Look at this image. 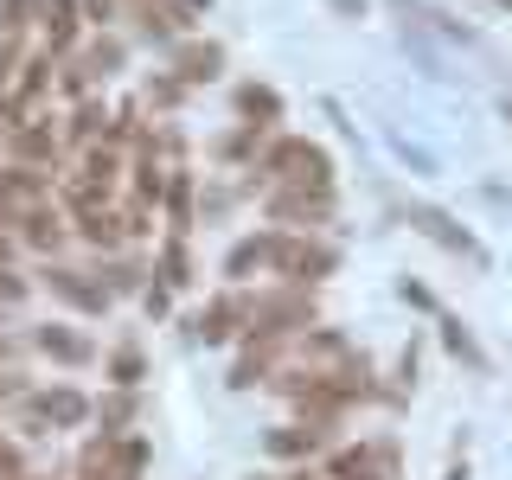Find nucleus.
Instances as JSON below:
<instances>
[{
  "mask_svg": "<svg viewBox=\"0 0 512 480\" xmlns=\"http://www.w3.org/2000/svg\"><path fill=\"white\" fill-rule=\"evenodd\" d=\"M308 327H314V295L295 288V282L250 301V333H282V340H295V333H308Z\"/></svg>",
  "mask_w": 512,
  "mask_h": 480,
  "instance_id": "1",
  "label": "nucleus"
},
{
  "mask_svg": "<svg viewBox=\"0 0 512 480\" xmlns=\"http://www.w3.org/2000/svg\"><path fill=\"white\" fill-rule=\"evenodd\" d=\"M340 269V256H333L327 244H308V237H288L282 231V250H276V276H288L295 288H308L320 276H333Z\"/></svg>",
  "mask_w": 512,
  "mask_h": 480,
  "instance_id": "2",
  "label": "nucleus"
},
{
  "mask_svg": "<svg viewBox=\"0 0 512 480\" xmlns=\"http://www.w3.org/2000/svg\"><path fill=\"white\" fill-rule=\"evenodd\" d=\"M269 218H276V224H320V218H333V186H282V192H269Z\"/></svg>",
  "mask_w": 512,
  "mask_h": 480,
  "instance_id": "3",
  "label": "nucleus"
},
{
  "mask_svg": "<svg viewBox=\"0 0 512 480\" xmlns=\"http://www.w3.org/2000/svg\"><path fill=\"white\" fill-rule=\"evenodd\" d=\"M7 141H13V167H45V160H58V148H64V128L52 116H26Z\"/></svg>",
  "mask_w": 512,
  "mask_h": 480,
  "instance_id": "4",
  "label": "nucleus"
},
{
  "mask_svg": "<svg viewBox=\"0 0 512 480\" xmlns=\"http://www.w3.org/2000/svg\"><path fill=\"white\" fill-rule=\"evenodd\" d=\"M84 416H90V397H84V391H64V384H58V391H39V397L26 404V436H39L45 423L71 429V423H84Z\"/></svg>",
  "mask_w": 512,
  "mask_h": 480,
  "instance_id": "5",
  "label": "nucleus"
},
{
  "mask_svg": "<svg viewBox=\"0 0 512 480\" xmlns=\"http://www.w3.org/2000/svg\"><path fill=\"white\" fill-rule=\"evenodd\" d=\"M45 288H52L58 301H71L77 314H103V308H109V288H103V282H90L84 269H64V263H52V269H45Z\"/></svg>",
  "mask_w": 512,
  "mask_h": 480,
  "instance_id": "6",
  "label": "nucleus"
},
{
  "mask_svg": "<svg viewBox=\"0 0 512 480\" xmlns=\"http://www.w3.org/2000/svg\"><path fill=\"white\" fill-rule=\"evenodd\" d=\"M218 71H224V45H218V39H186V45H173V77H180V84H212Z\"/></svg>",
  "mask_w": 512,
  "mask_h": 480,
  "instance_id": "7",
  "label": "nucleus"
},
{
  "mask_svg": "<svg viewBox=\"0 0 512 480\" xmlns=\"http://www.w3.org/2000/svg\"><path fill=\"white\" fill-rule=\"evenodd\" d=\"M404 218H410V224H416V231H423V237H436L442 250H455V256H474V263H480V244H474V237L461 231V224L448 218V212H436V205H410Z\"/></svg>",
  "mask_w": 512,
  "mask_h": 480,
  "instance_id": "8",
  "label": "nucleus"
},
{
  "mask_svg": "<svg viewBox=\"0 0 512 480\" xmlns=\"http://www.w3.org/2000/svg\"><path fill=\"white\" fill-rule=\"evenodd\" d=\"M39 26H45V58H64L77 45L84 13H77V0H39Z\"/></svg>",
  "mask_w": 512,
  "mask_h": 480,
  "instance_id": "9",
  "label": "nucleus"
},
{
  "mask_svg": "<svg viewBox=\"0 0 512 480\" xmlns=\"http://www.w3.org/2000/svg\"><path fill=\"white\" fill-rule=\"evenodd\" d=\"M276 250H282V231H256V237H244V244H231V256H224V276L244 282L250 269H276Z\"/></svg>",
  "mask_w": 512,
  "mask_h": 480,
  "instance_id": "10",
  "label": "nucleus"
},
{
  "mask_svg": "<svg viewBox=\"0 0 512 480\" xmlns=\"http://www.w3.org/2000/svg\"><path fill=\"white\" fill-rule=\"evenodd\" d=\"M237 320H250V301H244V295H218L212 308L192 320V333H199L205 346H224V340L237 333Z\"/></svg>",
  "mask_w": 512,
  "mask_h": 480,
  "instance_id": "11",
  "label": "nucleus"
},
{
  "mask_svg": "<svg viewBox=\"0 0 512 480\" xmlns=\"http://www.w3.org/2000/svg\"><path fill=\"white\" fill-rule=\"evenodd\" d=\"M116 173H122V148H109V141H90L84 160H77V186H90V192H103V199H109Z\"/></svg>",
  "mask_w": 512,
  "mask_h": 480,
  "instance_id": "12",
  "label": "nucleus"
},
{
  "mask_svg": "<svg viewBox=\"0 0 512 480\" xmlns=\"http://www.w3.org/2000/svg\"><path fill=\"white\" fill-rule=\"evenodd\" d=\"M32 346H39L45 359H58V365H90V340L71 333V327H58V320H45V327L32 333Z\"/></svg>",
  "mask_w": 512,
  "mask_h": 480,
  "instance_id": "13",
  "label": "nucleus"
},
{
  "mask_svg": "<svg viewBox=\"0 0 512 480\" xmlns=\"http://www.w3.org/2000/svg\"><path fill=\"white\" fill-rule=\"evenodd\" d=\"M333 480H391V448H340Z\"/></svg>",
  "mask_w": 512,
  "mask_h": 480,
  "instance_id": "14",
  "label": "nucleus"
},
{
  "mask_svg": "<svg viewBox=\"0 0 512 480\" xmlns=\"http://www.w3.org/2000/svg\"><path fill=\"white\" fill-rule=\"evenodd\" d=\"M71 231L84 237L90 250H122V212H109V205H96V212H77Z\"/></svg>",
  "mask_w": 512,
  "mask_h": 480,
  "instance_id": "15",
  "label": "nucleus"
},
{
  "mask_svg": "<svg viewBox=\"0 0 512 480\" xmlns=\"http://www.w3.org/2000/svg\"><path fill=\"white\" fill-rule=\"evenodd\" d=\"M45 90H52V58L39 52V58H26V64H20V77H13V90H7V96H13V103H20L26 116H32V103H39Z\"/></svg>",
  "mask_w": 512,
  "mask_h": 480,
  "instance_id": "16",
  "label": "nucleus"
},
{
  "mask_svg": "<svg viewBox=\"0 0 512 480\" xmlns=\"http://www.w3.org/2000/svg\"><path fill=\"white\" fill-rule=\"evenodd\" d=\"M20 237H26L32 250H45V256H52V250L64 244V218L52 212V205H32V212L20 218Z\"/></svg>",
  "mask_w": 512,
  "mask_h": 480,
  "instance_id": "17",
  "label": "nucleus"
},
{
  "mask_svg": "<svg viewBox=\"0 0 512 480\" xmlns=\"http://www.w3.org/2000/svg\"><path fill=\"white\" fill-rule=\"evenodd\" d=\"M295 346H301V359H314V365H346L352 352H346V340L333 327H308V333H295ZM308 365V372H314Z\"/></svg>",
  "mask_w": 512,
  "mask_h": 480,
  "instance_id": "18",
  "label": "nucleus"
},
{
  "mask_svg": "<svg viewBox=\"0 0 512 480\" xmlns=\"http://www.w3.org/2000/svg\"><path fill=\"white\" fill-rule=\"evenodd\" d=\"M237 116H250V128H269V122H282V96L263 84H244L237 90Z\"/></svg>",
  "mask_w": 512,
  "mask_h": 480,
  "instance_id": "19",
  "label": "nucleus"
},
{
  "mask_svg": "<svg viewBox=\"0 0 512 480\" xmlns=\"http://www.w3.org/2000/svg\"><path fill=\"white\" fill-rule=\"evenodd\" d=\"M160 192H167V167H160L154 148H141L135 154V205H154Z\"/></svg>",
  "mask_w": 512,
  "mask_h": 480,
  "instance_id": "20",
  "label": "nucleus"
},
{
  "mask_svg": "<svg viewBox=\"0 0 512 480\" xmlns=\"http://www.w3.org/2000/svg\"><path fill=\"white\" fill-rule=\"evenodd\" d=\"M320 436H327V429H314V423H295V429H276V436H269V455H314L320 448Z\"/></svg>",
  "mask_w": 512,
  "mask_h": 480,
  "instance_id": "21",
  "label": "nucleus"
},
{
  "mask_svg": "<svg viewBox=\"0 0 512 480\" xmlns=\"http://www.w3.org/2000/svg\"><path fill=\"white\" fill-rule=\"evenodd\" d=\"M64 135H71V141H84V148H90V141H103V135H109V109H103V103H90V96H84Z\"/></svg>",
  "mask_w": 512,
  "mask_h": 480,
  "instance_id": "22",
  "label": "nucleus"
},
{
  "mask_svg": "<svg viewBox=\"0 0 512 480\" xmlns=\"http://www.w3.org/2000/svg\"><path fill=\"white\" fill-rule=\"evenodd\" d=\"M116 64H122V39H96L90 52L77 58V71H84L90 84H96V77H116Z\"/></svg>",
  "mask_w": 512,
  "mask_h": 480,
  "instance_id": "23",
  "label": "nucleus"
},
{
  "mask_svg": "<svg viewBox=\"0 0 512 480\" xmlns=\"http://www.w3.org/2000/svg\"><path fill=\"white\" fill-rule=\"evenodd\" d=\"M167 212H173V237H186L192 231V173H180V180H167Z\"/></svg>",
  "mask_w": 512,
  "mask_h": 480,
  "instance_id": "24",
  "label": "nucleus"
},
{
  "mask_svg": "<svg viewBox=\"0 0 512 480\" xmlns=\"http://www.w3.org/2000/svg\"><path fill=\"white\" fill-rule=\"evenodd\" d=\"M141 372H148V359H141V346H116L109 352V378H116V391H135Z\"/></svg>",
  "mask_w": 512,
  "mask_h": 480,
  "instance_id": "25",
  "label": "nucleus"
},
{
  "mask_svg": "<svg viewBox=\"0 0 512 480\" xmlns=\"http://www.w3.org/2000/svg\"><path fill=\"white\" fill-rule=\"evenodd\" d=\"M186 282H192L186 244H180V237H167V244H160V288H186Z\"/></svg>",
  "mask_w": 512,
  "mask_h": 480,
  "instance_id": "26",
  "label": "nucleus"
},
{
  "mask_svg": "<svg viewBox=\"0 0 512 480\" xmlns=\"http://www.w3.org/2000/svg\"><path fill=\"white\" fill-rule=\"evenodd\" d=\"M39 20V0H0V39H20Z\"/></svg>",
  "mask_w": 512,
  "mask_h": 480,
  "instance_id": "27",
  "label": "nucleus"
},
{
  "mask_svg": "<svg viewBox=\"0 0 512 480\" xmlns=\"http://www.w3.org/2000/svg\"><path fill=\"white\" fill-rule=\"evenodd\" d=\"M96 416H103V436H116L122 423H135V391H116L109 404H96Z\"/></svg>",
  "mask_w": 512,
  "mask_h": 480,
  "instance_id": "28",
  "label": "nucleus"
},
{
  "mask_svg": "<svg viewBox=\"0 0 512 480\" xmlns=\"http://www.w3.org/2000/svg\"><path fill=\"white\" fill-rule=\"evenodd\" d=\"M141 96H148V109H173V103L186 96V84L167 71V77H148V90H141Z\"/></svg>",
  "mask_w": 512,
  "mask_h": 480,
  "instance_id": "29",
  "label": "nucleus"
},
{
  "mask_svg": "<svg viewBox=\"0 0 512 480\" xmlns=\"http://www.w3.org/2000/svg\"><path fill=\"white\" fill-rule=\"evenodd\" d=\"M442 340H448V352H455V359H468V365H480V346L468 340V327H461V320H448V314H442Z\"/></svg>",
  "mask_w": 512,
  "mask_h": 480,
  "instance_id": "30",
  "label": "nucleus"
},
{
  "mask_svg": "<svg viewBox=\"0 0 512 480\" xmlns=\"http://www.w3.org/2000/svg\"><path fill=\"white\" fill-rule=\"evenodd\" d=\"M20 64H26V52H20V39H0V96L13 90V77H20Z\"/></svg>",
  "mask_w": 512,
  "mask_h": 480,
  "instance_id": "31",
  "label": "nucleus"
},
{
  "mask_svg": "<svg viewBox=\"0 0 512 480\" xmlns=\"http://www.w3.org/2000/svg\"><path fill=\"white\" fill-rule=\"evenodd\" d=\"M77 13H84V26H109L122 13V0H77Z\"/></svg>",
  "mask_w": 512,
  "mask_h": 480,
  "instance_id": "32",
  "label": "nucleus"
},
{
  "mask_svg": "<svg viewBox=\"0 0 512 480\" xmlns=\"http://www.w3.org/2000/svg\"><path fill=\"white\" fill-rule=\"evenodd\" d=\"M256 141H263V128H250V122H244V128H237V135H231V141H224V148H218V154H224V160H244V154L256 148Z\"/></svg>",
  "mask_w": 512,
  "mask_h": 480,
  "instance_id": "33",
  "label": "nucleus"
},
{
  "mask_svg": "<svg viewBox=\"0 0 512 480\" xmlns=\"http://www.w3.org/2000/svg\"><path fill=\"white\" fill-rule=\"evenodd\" d=\"M141 308H148V314L160 320V314L173 308V288H160V282H154V288H141Z\"/></svg>",
  "mask_w": 512,
  "mask_h": 480,
  "instance_id": "34",
  "label": "nucleus"
},
{
  "mask_svg": "<svg viewBox=\"0 0 512 480\" xmlns=\"http://www.w3.org/2000/svg\"><path fill=\"white\" fill-rule=\"evenodd\" d=\"M0 301H26V276H13L7 263H0Z\"/></svg>",
  "mask_w": 512,
  "mask_h": 480,
  "instance_id": "35",
  "label": "nucleus"
},
{
  "mask_svg": "<svg viewBox=\"0 0 512 480\" xmlns=\"http://www.w3.org/2000/svg\"><path fill=\"white\" fill-rule=\"evenodd\" d=\"M404 301H416V308H436V295H429L423 282H404Z\"/></svg>",
  "mask_w": 512,
  "mask_h": 480,
  "instance_id": "36",
  "label": "nucleus"
},
{
  "mask_svg": "<svg viewBox=\"0 0 512 480\" xmlns=\"http://www.w3.org/2000/svg\"><path fill=\"white\" fill-rule=\"evenodd\" d=\"M333 7H340V13H365V0H333Z\"/></svg>",
  "mask_w": 512,
  "mask_h": 480,
  "instance_id": "37",
  "label": "nucleus"
},
{
  "mask_svg": "<svg viewBox=\"0 0 512 480\" xmlns=\"http://www.w3.org/2000/svg\"><path fill=\"white\" fill-rule=\"evenodd\" d=\"M7 256H13V237H7V231H0V263H7Z\"/></svg>",
  "mask_w": 512,
  "mask_h": 480,
  "instance_id": "38",
  "label": "nucleus"
},
{
  "mask_svg": "<svg viewBox=\"0 0 512 480\" xmlns=\"http://www.w3.org/2000/svg\"><path fill=\"white\" fill-rule=\"evenodd\" d=\"M506 122H512V103H506Z\"/></svg>",
  "mask_w": 512,
  "mask_h": 480,
  "instance_id": "39",
  "label": "nucleus"
},
{
  "mask_svg": "<svg viewBox=\"0 0 512 480\" xmlns=\"http://www.w3.org/2000/svg\"><path fill=\"white\" fill-rule=\"evenodd\" d=\"M26 480H32V474H26Z\"/></svg>",
  "mask_w": 512,
  "mask_h": 480,
  "instance_id": "40",
  "label": "nucleus"
}]
</instances>
